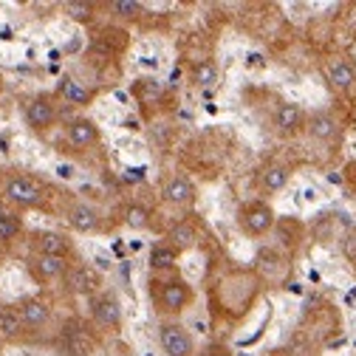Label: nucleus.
I'll use <instances>...</instances> for the list:
<instances>
[{"instance_id":"obj_18","label":"nucleus","mask_w":356,"mask_h":356,"mask_svg":"<svg viewBox=\"0 0 356 356\" xmlns=\"http://www.w3.org/2000/svg\"><path fill=\"white\" fill-rule=\"evenodd\" d=\"M167 241H170V246L178 249V252H181V249H190V246L195 243V227L187 224V220H184V224H175V227L170 229Z\"/></svg>"},{"instance_id":"obj_19","label":"nucleus","mask_w":356,"mask_h":356,"mask_svg":"<svg viewBox=\"0 0 356 356\" xmlns=\"http://www.w3.org/2000/svg\"><path fill=\"white\" fill-rule=\"evenodd\" d=\"M60 91H63V97H65L71 105H88V102H91V91H88L82 82H74L71 76H65V79L60 82Z\"/></svg>"},{"instance_id":"obj_28","label":"nucleus","mask_w":356,"mask_h":356,"mask_svg":"<svg viewBox=\"0 0 356 356\" xmlns=\"http://www.w3.org/2000/svg\"><path fill=\"white\" fill-rule=\"evenodd\" d=\"M204 356H229V350H227V348H220V345H212V348H207Z\"/></svg>"},{"instance_id":"obj_11","label":"nucleus","mask_w":356,"mask_h":356,"mask_svg":"<svg viewBox=\"0 0 356 356\" xmlns=\"http://www.w3.org/2000/svg\"><path fill=\"white\" fill-rule=\"evenodd\" d=\"M68 224L76 229V232H94L99 227V212L88 204H76L71 212H68Z\"/></svg>"},{"instance_id":"obj_27","label":"nucleus","mask_w":356,"mask_h":356,"mask_svg":"<svg viewBox=\"0 0 356 356\" xmlns=\"http://www.w3.org/2000/svg\"><path fill=\"white\" fill-rule=\"evenodd\" d=\"M142 178H145V170H142V167L124 170V181H142Z\"/></svg>"},{"instance_id":"obj_20","label":"nucleus","mask_w":356,"mask_h":356,"mask_svg":"<svg viewBox=\"0 0 356 356\" xmlns=\"http://www.w3.org/2000/svg\"><path fill=\"white\" fill-rule=\"evenodd\" d=\"M260 181H263V187L269 190V193H277V190H283L286 184H289V170L286 167H266L263 170V175H260Z\"/></svg>"},{"instance_id":"obj_3","label":"nucleus","mask_w":356,"mask_h":356,"mask_svg":"<svg viewBox=\"0 0 356 356\" xmlns=\"http://www.w3.org/2000/svg\"><path fill=\"white\" fill-rule=\"evenodd\" d=\"M193 291L184 280H170L161 286V294H159V305L161 311H170V314H175V311H181L187 302H190Z\"/></svg>"},{"instance_id":"obj_6","label":"nucleus","mask_w":356,"mask_h":356,"mask_svg":"<svg viewBox=\"0 0 356 356\" xmlns=\"http://www.w3.org/2000/svg\"><path fill=\"white\" fill-rule=\"evenodd\" d=\"M65 286L74 294H91V291L99 289V277H97L94 269H88V266H76V269L65 272Z\"/></svg>"},{"instance_id":"obj_7","label":"nucleus","mask_w":356,"mask_h":356,"mask_svg":"<svg viewBox=\"0 0 356 356\" xmlns=\"http://www.w3.org/2000/svg\"><path fill=\"white\" fill-rule=\"evenodd\" d=\"M26 119H29V124L34 130H46L57 119V111H54V105L46 97H37V99H31L26 105Z\"/></svg>"},{"instance_id":"obj_24","label":"nucleus","mask_w":356,"mask_h":356,"mask_svg":"<svg viewBox=\"0 0 356 356\" xmlns=\"http://www.w3.org/2000/svg\"><path fill=\"white\" fill-rule=\"evenodd\" d=\"M20 232V220L15 215H0V241H15Z\"/></svg>"},{"instance_id":"obj_4","label":"nucleus","mask_w":356,"mask_h":356,"mask_svg":"<svg viewBox=\"0 0 356 356\" xmlns=\"http://www.w3.org/2000/svg\"><path fill=\"white\" fill-rule=\"evenodd\" d=\"M6 198L15 204H23V207H37L42 201V190L31 178H12L6 184Z\"/></svg>"},{"instance_id":"obj_16","label":"nucleus","mask_w":356,"mask_h":356,"mask_svg":"<svg viewBox=\"0 0 356 356\" xmlns=\"http://www.w3.org/2000/svg\"><path fill=\"white\" fill-rule=\"evenodd\" d=\"M37 249H40V254L65 257L71 246H68V241H65L63 235H57V232H42V235L37 238Z\"/></svg>"},{"instance_id":"obj_8","label":"nucleus","mask_w":356,"mask_h":356,"mask_svg":"<svg viewBox=\"0 0 356 356\" xmlns=\"http://www.w3.org/2000/svg\"><path fill=\"white\" fill-rule=\"evenodd\" d=\"M328 82L334 91H350L356 85V65L350 60H337L328 68Z\"/></svg>"},{"instance_id":"obj_26","label":"nucleus","mask_w":356,"mask_h":356,"mask_svg":"<svg viewBox=\"0 0 356 356\" xmlns=\"http://www.w3.org/2000/svg\"><path fill=\"white\" fill-rule=\"evenodd\" d=\"M65 12L74 17V20H88L94 12V3H82V0H74V3H65Z\"/></svg>"},{"instance_id":"obj_29","label":"nucleus","mask_w":356,"mask_h":356,"mask_svg":"<svg viewBox=\"0 0 356 356\" xmlns=\"http://www.w3.org/2000/svg\"><path fill=\"white\" fill-rule=\"evenodd\" d=\"M57 175H60V178H71V175H74V170H71L68 164H60V167H57Z\"/></svg>"},{"instance_id":"obj_2","label":"nucleus","mask_w":356,"mask_h":356,"mask_svg":"<svg viewBox=\"0 0 356 356\" xmlns=\"http://www.w3.org/2000/svg\"><path fill=\"white\" fill-rule=\"evenodd\" d=\"M243 227L249 235H266L275 227V212L269 204H252L243 209Z\"/></svg>"},{"instance_id":"obj_22","label":"nucleus","mask_w":356,"mask_h":356,"mask_svg":"<svg viewBox=\"0 0 356 356\" xmlns=\"http://www.w3.org/2000/svg\"><path fill=\"white\" fill-rule=\"evenodd\" d=\"M193 82L201 85V88H212V85L218 82V65L209 63V60L198 63V65L193 68Z\"/></svg>"},{"instance_id":"obj_10","label":"nucleus","mask_w":356,"mask_h":356,"mask_svg":"<svg viewBox=\"0 0 356 356\" xmlns=\"http://www.w3.org/2000/svg\"><path fill=\"white\" fill-rule=\"evenodd\" d=\"M68 142L74 147H91L99 142V130L94 122H88V119H76L68 124Z\"/></svg>"},{"instance_id":"obj_31","label":"nucleus","mask_w":356,"mask_h":356,"mask_svg":"<svg viewBox=\"0 0 356 356\" xmlns=\"http://www.w3.org/2000/svg\"><path fill=\"white\" fill-rule=\"evenodd\" d=\"M0 257H3V254H0Z\"/></svg>"},{"instance_id":"obj_15","label":"nucleus","mask_w":356,"mask_h":356,"mask_svg":"<svg viewBox=\"0 0 356 356\" xmlns=\"http://www.w3.org/2000/svg\"><path fill=\"white\" fill-rule=\"evenodd\" d=\"M34 272H37L40 277L51 280V277H60V275H65V272H68V263H65V257L37 254V260H34Z\"/></svg>"},{"instance_id":"obj_17","label":"nucleus","mask_w":356,"mask_h":356,"mask_svg":"<svg viewBox=\"0 0 356 356\" xmlns=\"http://www.w3.org/2000/svg\"><path fill=\"white\" fill-rule=\"evenodd\" d=\"M23 317L17 308H3L0 311V339H15L23 331Z\"/></svg>"},{"instance_id":"obj_30","label":"nucleus","mask_w":356,"mask_h":356,"mask_svg":"<svg viewBox=\"0 0 356 356\" xmlns=\"http://www.w3.org/2000/svg\"><path fill=\"white\" fill-rule=\"evenodd\" d=\"M0 350H3V345H0Z\"/></svg>"},{"instance_id":"obj_14","label":"nucleus","mask_w":356,"mask_h":356,"mask_svg":"<svg viewBox=\"0 0 356 356\" xmlns=\"http://www.w3.org/2000/svg\"><path fill=\"white\" fill-rule=\"evenodd\" d=\"M20 317L26 323V328H42L49 323V305L42 300H26L20 305Z\"/></svg>"},{"instance_id":"obj_1","label":"nucleus","mask_w":356,"mask_h":356,"mask_svg":"<svg viewBox=\"0 0 356 356\" xmlns=\"http://www.w3.org/2000/svg\"><path fill=\"white\" fill-rule=\"evenodd\" d=\"M159 339H161V348L167 356H190L193 353V339L181 325H164Z\"/></svg>"},{"instance_id":"obj_9","label":"nucleus","mask_w":356,"mask_h":356,"mask_svg":"<svg viewBox=\"0 0 356 356\" xmlns=\"http://www.w3.org/2000/svg\"><path fill=\"white\" fill-rule=\"evenodd\" d=\"M308 133L317 142H337L339 139V124L334 122L331 113H314L308 119Z\"/></svg>"},{"instance_id":"obj_13","label":"nucleus","mask_w":356,"mask_h":356,"mask_svg":"<svg viewBox=\"0 0 356 356\" xmlns=\"http://www.w3.org/2000/svg\"><path fill=\"white\" fill-rule=\"evenodd\" d=\"M164 198L170 201V204H190L193 198H195V187L187 181L184 175H175V178H170V181L164 184Z\"/></svg>"},{"instance_id":"obj_21","label":"nucleus","mask_w":356,"mask_h":356,"mask_svg":"<svg viewBox=\"0 0 356 356\" xmlns=\"http://www.w3.org/2000/svg\"><path fill=\"white\" fill-rule=\"evenodd\" d=\"M124 224H127L130 229H145V227L150 224V209L142 207V204H130V207L124 209Z\"/></svg>"},{"instance_id":"obj_5","label":"nucleus","mask_w":356,"mask_h":356,"mask_svg":"<svg viewBox=\"0 0 356 356\" xmlns=\"http://www.w3.org/2000/svg\"><path fill=\"white\" fill-rule=\"evenodd\" d=\"M94 320L102 328H116L122 323V308H119V300L113 294H99L94 300Z\"/></svg>"},{"instance_id":"obj_12","label":"nucleus","mask_w":356,"mask_h":356,"mask_svg":"<svg viewBox=\"0 0 356 356\" xmlns=\"http://www.w3.org/2000/svg\"><path fill=\"white\" fill-rule=\"evenodd\" d=\"M302 122H305V116L294 102H286V105H280L275 111V127L280 133H297L302 127Z\"/></svg>"},{"instance_id":"obj_23","label":"nucleus","mask_w":356,"mask_h":356,"mask_svg":"<svg viewBox=\"0 0 356 356\" xmlns=\"http://www.w3.org/2000/svg\"><path fill=\"white\" fill-rule=\"evenodd\" d=\"M175 260H178V249H172L170 243L167 246H156L150 252V266L153 269H170V266H175Z\"/></svg>"},{"instance_id":"obj_25","label":"nucleus","mask_w":356,"mask_h":356,"mask_svg":"<svg viewBox=\"0 0 356 356\" xmlns=\"http://www.w3.org/2000/svg\"><path fill=\"white\" fill-rule=\"evenodd\" d=\"M111 9L122 17H136L142 12V3H136V0H116V3H111Z\"/></svg>"}]
</instances>
